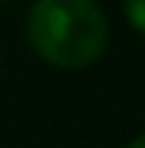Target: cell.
<instances>
[{
	"label": "cell",
	"mask_w": 145,
	"mask_h": 148,
	"mask_svg": "<svg viewBox=\"0 0 145 148\" xmlns=\"http://www.w3.org/2000/svg\"><path fill=\"white\" fill-rule=\"evenodd\" d=\"M27 36L46 63L79 69L102 56L109 23L96 0H36L27 13Z\"/></svg>",
	"instance_id": "1"
},
{
	"label": "cell",
	"mask_w": 145,
	"mask_h": 148,
	"mask_svg": "<svg viewBox=\"0 0 145 148\" xmlns=\"http://www.w3.org/2000/svg\"><path fill=\"white\" fill-rule=\"evenodd\" d=\"M122 7H125V16H129V23L145 36V0H122Z\"/></svg>",
	"instance_id": "2"
},
{
	"label": "cell",
	"mask_w": 145,
	"mask_h": 148,
	"mask_svg": "<svg viewBox=\"0 0 145 148\" xmlns=\"http://www.w3.org/2000/svg\"><path fill=\"white\" fill-rule=\"evenodd\" d=\"M125 148H145V132H142V135H135V138H132V142L125 145Z\"/></svg>",
	"instance_id": "3"
}]
</instances>
